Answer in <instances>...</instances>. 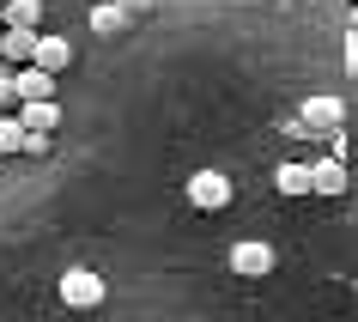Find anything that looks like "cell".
I'll return each mask as SVG.
<instances>
[{
  "mask_svg": "<svg viewBox=\"0 0 358 322\" xmlns=\"http://www.w3.org/2000/svg\"><path fill=\"white\" fill-rule=\"evenodd\" d=\"M103 292H110V286L97 280L92 267H67V274H61V304H67V310H97Z\"/></svg>",
  "mask_w": 358,
  "mask_h": 322,
  "instance_id": "6da1fadb",
  "label": "cell"
},
{
  "mask_svg": "<svg viewBox=\"0 0 358 322\" xmlns=\"http://www.w3.org/2000/svg\"><path fill=\"white\" fill-rule=\"evenodd\" d=\"M189 207H201V213L231 207V176L225 171H194L189 176Z\"/></svg>",
  "mask_w": 358,
  "mask_h": 322,
  "instance_id": "7a4b0ae2",
  "label": "cell"
},
{
  "mask_svg": "<svg viewBox=\"0 0 358 322\" xmlns=\"http://www.w3.org/2000/svg\"><path fill=\"white\" fill-rule=\"evenodd\" d=\"M231 274H243V280L273 274V244H262V237H237V244H231Z\"/></svg>",
  "mask_w": 358,
  "mask_h": 322,
  "instance_id": "3957f363",
  "label": "cell"
},
{
  "mask_svg": "<svg viewBox=\"0 0 358 322\" xmlns=\"http://www.w3.org/2000/svg\"><path fill=\"white\" fill-rule=\"evenodd\" d=\"M31 61H37L43 74H67V67H73V43H67V37H49V31H37V43H31Z\"/></svg>",
  "mask_w": 358,
  "mask_h": 322,
  "instance_id": "277c9868",
  "label": "cell"
},
{
  "mask_svg": "<svg viewBox=\"0 0 358 322\" xmlns=\"http://www.w3.org/2000/svg\"><path fill=\"white\" fill-rule=\"evenodd\" d=\"M19 128H24V134H55V128H61L55 97H19Z\"/></svg>",
  "mask_w": 358,
  "mask_h": 322,
  "instance_id": "5b68a950",
  "label": "cell"
},
{
  "mask_svg": "<svg viewBox=\"0 0 358 322\" xmlns=\"http://www.w3.org/2000/svg\"><path fill=\"white\" fill-rule=\"evenodd\" d=\"M310 195H346V164L340 158H316L310 164Z\"/></svg>",
  "mask_w": 358,
  "mask_h": 322,
  "instance_id": "8992f818",
  "label": "cell"
},
{
  "mask_svg": "<svg viewBox=\"0 0 358 322\" xmlns=\"http://www.w3.org/2000/svg\"><path fill=\"white\" fill-rule=\"evenodd\" d=\"M31 43H37V31L0 24V61H6V67H24V61H31Z\"/></svg>",
  "mask_w": 358,
  "mask_h": 322,
  "instance_id": "52a82bcc",
  "label": "cell"
},
{
  "mask_svg": "<svg viewBox=\"0 0 358 322\" xmlns=\"http://www.w3.org/2000/svg\"><path fill=\"white\" fill-rule=\"evenodd\" d=\"M340 115H346V104L340 97H310L298 115V128H340Z\"/></svg>",
  "mask_w": 358,
  "mask_h": 322,
  "instance_id": "ba28073f",
  "label": "cell"
},
{
  "mask_svg": "<svg viewBox=\"0 0 358 322\" xmlns=\"http://www.w3.org/2000/svg\"><path fill=\"white\" fill-rule=\"evenodd\" d=\"M0 24L37 31V24H43V0H0Z\"/></svg>",
  "mask_w": 358,
  "mask_h": 322,
  "instance_id": "9c48e42d",
  "label": "cell"
},
{
  "mask_svg": "<svg viewBox=\"0 0 358 322\" xmlns=\"http://www.w3.org/2000/svg\"><path fill=\"white\" fill-rule=\"evenodd\" d=\"M19 97H55V74H43L37 61H24V74H13Z\"/></svg>",
  "mask_w": 358,
  "mask_h": 322,
  "instance_id": "30bf717a",
  "label": "cell"
},
{
  "mask_svg": "<svg viewBox=\"0 0 358 322\" xmlns=\"http://www.w3.org/2000/svg\"><path fill=\"white\" fill-rule=\"evenodd\" d=\"M92 31H103V37H115V31H128V13H122L115 0H103V6H92Z\"/></svg>",
  "mask_w": 358,
  "mask_h": 322,
  "instance_id": "8fae6325",
  "label": "cell"
},
{
  "mask_svg": "<svg viewBox=\"0 0 358 322\" xmlns=\"http://www.w3.org/2000/svg\"><path fill=\"white\" fill-rule=\"evenodd\" d=\"M273 189H280V195H310V164H280Z\"/></svg>",
  "mask_w": 358,
  "mask_h": 322,
  "instance_id": "7c38bea8",
  "label": "cell"
},
{
  "mask_svg": "<svg viewBox=\"0 0 358 322\" xmlns=\"http://www.w3.org/2000/svg\"><path fill=\"white\" fill-rule=\"evenodd\" d=\"M19 104V85H13V74H0V110H13Z\"/></svg>",
  "mask_w": 358,
  "mask_h": 322,
  "instance_id": "4fadbf2b",
  "label": "cell"
},
{
  "mask_svg": "<svg viewBox=\"0 0 358 322\" xmlns=\"http://www.w3.org/2000/svg\"><path fill=\"white\" fill-rule=\"evenodd\" d=\"M19 152H31V158H43V152H49V134H24V146Z\"/></svg>",
  "mask_w": 358,
  "mask_h": 322,
  "instance_id": "5bb4252c",
  "label": "cell"
},
{
  "mask_svg": "<svg viewBox=\"0 0 358 322\" xmlns=\"http://www.w3.org/2000/svg\"><path fill=\"white\" fill-rule=\"evenodd\" d=\"M115 6H122L128 19H134V13H152V0H115Z\"/></svg>",
  "mask_w": 358,
  "mask_h": 322,
  "instance_id": "9a60e30c",
  "label": "cell"
}]
</instances>
